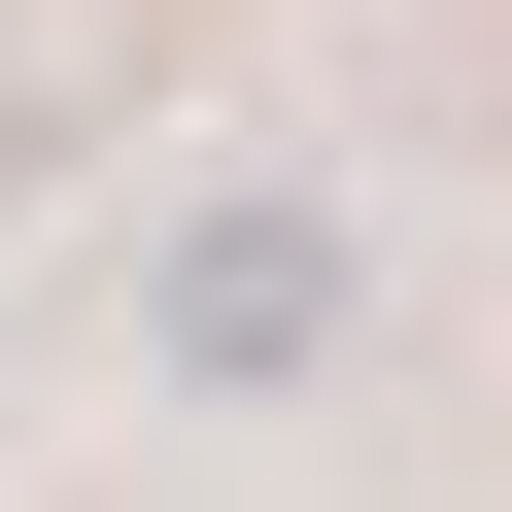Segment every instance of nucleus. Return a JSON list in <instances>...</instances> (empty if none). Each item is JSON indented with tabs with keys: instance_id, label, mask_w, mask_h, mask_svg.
I'll return each instance as SVG.
<instances>
[{
	"instance_id": "f257e3e1",
	"label": "nucleus",
	"mask_w": 512,
	"mask_h": 512,
	"mask_svg": "<svg viewBox=\"0 0 512 512\" xmlns=\"http://www.w3.org/2000/svg\"><path fill=\"white\" fill-rule=\"evenodd\" d=\"M342 308H376V239H342V205H274V171H239V205H171V274H137V342H171L205 410L342 376Z\"/></svg>"
}]
</instances>
